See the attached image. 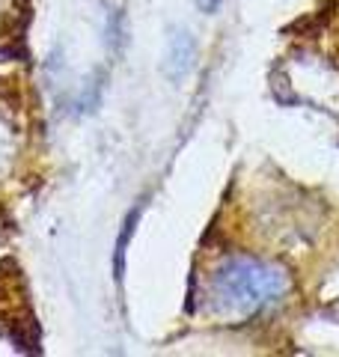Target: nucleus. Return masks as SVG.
Here are the masks:
<instances>
[{
  "label": "nucleus",
  "instance_id": "1",
  "mask_svg": "<svg viewBox=\"0 0 339 357\" xmlns=\"http://www.w3.org/2000/svg\"><path fill=\"white\" fill-rule=\"evenodd\" d=\"M289 289V280L280 268H271L256 259H232L214 277V295L223 307H259L277 301Z\"/></svg>",
  "mask_w": 339,
  "mask_h": 357
},
{
  "label": "nucleus",
  "instance_id": "2",
  "mask_svg": "<svg viewBox=\"0 0 339 357\" xmlns=\"http://www.w3.org/2000/svg\"><path fill=\"white\" fill-rule=\"evenodd\" d=\"M197 57V42L190 39L188 30H173L167 42V57H164V75L170 81H182V77L190 72Z\"/></svg>",
  "mask_w": 339,
  "mask_h": 357
},
{
  "label": "nucleus",
  "instance_id": "3",
  "mask_svg": "<svg viewBox=\"0 0 339 357\" xmlns=\"http://www.w3.org/2000/svg\"><path fill=\"white\" fill-rule=\"evenodd\" d=\"M137 215H140V208L131 211L126 218V223H122V236L116 241V280H122V271H126V248H128V238L134 232V223H137Z\"/></svg>",
  "mask_w": 339,
  "mask_h": 357
}]
</instances>
